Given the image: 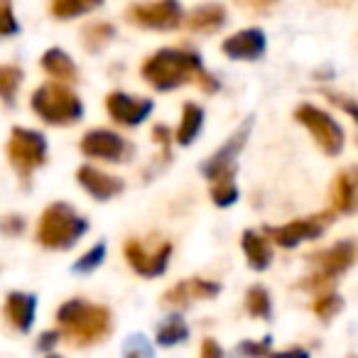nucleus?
<instances>
[{
    "mask_svg": "<svg viewBox=\"0 0 358 358\" xmlns=\"http://www.w3.org/2000/svg\"><path fill=\"white\" fill-rule=\"evenodd\" d=\"M192 74H201V59L187 50H159L143 64L145 81L159 91L177 89Z\"/></svg>",
    "mask_w": 358,
    "mask_h": 358,
    "instance_id": "f257e3e1",
    "label": "nucleus"
},
{
    "mask_svg": "<svg viewBox=\"0 0 358 358\" xmlns=\"http://www.w3.org/2000/svg\"><path fill=\"white\" fill-rule=\"evenodd\" d=\"M57 322L66 329L74 343H94L110 331V312L84 299H69L57 309Z\"/></svg>",
    "mask_w": 358,
    "mask_h": 358,
    "instance_id": "f03ea898",
    "label": "nucleus"
},
{
    "mask_svg": "<svg viewBox=\"0 0 358 358\" xmlns=\"http://www.w3.org/2000/svg\"><path fill=\"white\" fill-rule=\"evenodd\" d=\"M86 229H89V221L84 216L76 214L69 204L57 201V204L47 206L37 224V241L47 248L66 250L86 234Z\"/></svg>",
    "mask_w": 358,
    "mask_h": 358,
    "instance_id": "7ed1b4c3",
    "label": "nucleus"
},
{
    "mask_svg": "<svg viewBox=\"0 0 358 358\" xmlns=\"http://www.w3.org/2000/svg\"><path fill=\"white\" fill-rule=\"evenodd\" d=\"M32 108L52 125H71L84 115V103L64 84H45L32 94Z\"/></svg>",
    "mask_w": 358,
    "mask_h": 358,
    "instance_id": "20e7f679",
    "label": "nucleus"
},
{
    "mask_svg": "<svg viewBox=\"0 0 358 358\" xmlns=\"http://www.w3.org/2000/svg\"><path fill=\"white\" fill-rule=\"evenodd\" d=\"M294 118L314 135V140L319 143V148L324 150L327 155H338L343 150V130L336 120L331 118L329 113H324L322 108L317 106H299Z\"/></svg>",
    "mask_w": 358,
    "mask_h": 358,
    "instance_id": "39448f33",
    "label": "nucleus"
},
{
    "mask_svg": "<svg viewBox=\"0 0 358 358\" xmlns=\"http://www.w3.org/2000/svg\"><path fill=\"white\" fill-rule=\"evenodd\" d=\"M8 155H10L13 164H15L22 174H30L35 167L45 164V157H47L45 135L30 128H13L10 143H8Z\"/></svg>",
    "mask_w": 358,
    "mask_h": 358,
    "instance_id": "423d86ee",
    "label": "nucleus"
},
{
    "mask_svg": "<svg viewBox=\"0 0 358 358\" xmlns=\"http://www.w3.org/2000/svg\"><path fill=\"white\" fill-rule=\"evenodd\" d=\"M250 125H253V120L248 118L243 125H241V130H236V133L231 135V140L224 145V148L216 150L214 157L206 159V162L201 164V172H204L206 177L214 179V182L231 179V174H234V162H236V157H238L241 148L245 145V138H248V133H250Z\"/></svg>",
    "mask_w": 358,
    "mask_h": 358,
    "instance_id": "0eeeda50",
    "label": "nucleus"
},
{
    "mask_svg": "<svg viewBox=\"0 0 358 358\" xmlns=\"http://www.w3.org/2000/svg\"><path fill=\"white\" fill-rule=\"evenodd\" d=\"M128 17L135 25L152 27V30H172L182 22V8L172 0L162 3H143V6L128 8Z\"/></svg>",
    "mask_w": 358,
    "mask_h": 358,
    "instance_id": "6e6552de",
    "label": "nucleus"
},
{
    "mask_svg": "<svg viewBox=\"0 0 358 358\" xmlns=\"http://www.w3.org/2000/svg\"><path fill=\"white\" fill-rule=\"evenodd\" d=\"M81 152L94 159L118 162V159H125V155L130 152V145L118 133H113V130L94 128L81 138Z\"/></svg>",
    "mask_w": 358,
    "mask_h": 358,
    "instance_id": "1a4fd4ad",
    "label": "nucleus"
},
{
    "mask_svg": "<svg viewBox=\"0 0 358 358\" xmlns=\"http://www.w3.org/2000/svg\"><path fill=\"white\" fill-rule=\"evenodd\" d=\"M106 108H108L110 118L120 125H140L150 113H152V101L140 99V96H130L123 91H113L106 99Z\"/></svg>",
    "mask_w": 358,
    "mask_h": 358,
    "instance_id": "9d476101",
    "label": "nucleus"
},
{
    "mask_svg": "<svg viewBox=\"0 0 358 358\" xmlns=\"http://www.w3.org/2000/svg\"><path fill=\"white\" fill-rule=\"evenodd\" d=\"M125 255H128V263L133 265L135 273H140L143 278H157V275L164 273L169 263V255H172V245L169 243H162L159 248H155L150 253L143 243L138 241H130L125 245Z\"/></svg>",
    "mask_w": 358,
    "mask_h": 358,
    "instance_id": "9b49d317",
    "label": "nucleus"
},
{
    "mask_svg": "<svg viewBox=\"0 0 358 358\" xmlns=\"http://www.w3.org/2000/svg\"><path fill=\"white\" fill-rule=\"evenodd\" d=\"M329 221H331V216L322 214L317 219H302V221H292L287 226H280V229H268V234H273L275 243L282 245V248H294L302 241L319 238Z\"/></svg>",
    "mask_w": 358,
    "mask_h": 358,
    "instance_id": "f8f14e48",
    "label": "nucleus"
},
{
    "mask_svg": "<svg viewBox=\"0 0 358 358\" xmlns=\"http://www.w3.org/2000/svg\"><path fill=\"white\" fill-rule=\"evenodd\" d=\"M224 55L231 57V59H258L265 52V32L258 30V27H250V30H241L236 35H231L229 40L224 42Z\"/></svg>",
    "mask_w": 358,
    "mask_h": 358,
    "instance_id": "ddd939ff",
    "label": "nucleus"
},
{
    "mask_svg": "<svg viewBox=\"0 0 358 358\" xmlns=\"http://www.w3.org/2000/svg\"><path fill=\"white\" fill-rule=\"evenodd\" d=\"M219 285L216 282H206V280H187V282H179L177 287H172L169 292H164L162 304L174 312H179L182 307L192 302L194 297H214L219 294Z\"/></svg>",
    "mask_w": 358,
    "mask_h": 358,
    "instance_id": "4468645a",
    "label": "nucleus"
},
{
    "mask_svg": "<svg viewBox=\"0 0 358 358\" xmlns=\"http://www.w3.org/2000/svg\"><path fill=\"white\" fill-rule=\"evenodd\" d=\"M76 179H79V185L84 187L86 192H89L94 199H110V196H115L118 192H123V182L115 177H110V174L101 172V169L96 167H79V172H76Z\"/></svg>",
    "mask_w": 358,
    "mask_h": 358,
    "instance_id": "2eb2a0df",
    "label": "nucleus"
},
{
    "mask_svg": "<svg viewBox=\"0 0 358 358\" xmlns=\"http://www.w3.org/2000/svg\"><path fill=\"white\" fill-rule=\"evenodd\" d=\"M331 199L336 211H343V214L358 209V167L341 169L336 174L331 185Z\"/></svg>",
    "mask_w": 358,
    "mask_h": 358,
    "instance_id": "dca6fc26",
    "label": "nucleus"
},
{
    "mask_svg": "<svg viewBox=\"0 0 358 358\" xmlns=\"http://www.w3.org/2000/svg\"><path fill=\"white\" fill-rule=\"evenodd\" d=\"M353 255H356L353 245L348 243V241H341V243L331 245V248L322 250V253H314L312 260L324 270V275H327V278H334V275L343 273V270L353 263Z\"/></svg>",
    "mask_w": 358,
    "mask_h": 358,
    "instance_id": "f3484780",
    "label": "nucleus"
},
{
    "mask_svg": "<svg viewBox=\"0 0 358 358\" xmlns=\"http://www.w3.org/2000/svg\"><path fill=\"white\" fill-rule=\"evenodd\" d=\"M35 307L37 299L27 292H10L6 299V317L15 324L20 331H30L32 322H35Z\"/></svg>",
    "mask_w": 358,
    "mask_h": 358,
    "instance_id": "a211bd4d",
    "label": "nucleus"
},
{
    "mask_svg": "<svg viewBox=\"0 0 358 358\" xmlns=\"http://www.w3.org/2000/svg\"><path fill=\"white\" fill-rule=\"evenodd\" d=\"M42 69L47 71L50 76H55L57 81H76V76H79V71H76V64L71 62V57L66 55V52L62 50H47L45 55H42L40 59Z\"/></svg>",
    "mask_w": 358,
    "mask_h": 358,
    "instance_id": "6ab92c4d",
    "label": "nucleus"
},
{
    "mask_svg": "<svg viewBox=\"0 0 358 358\" xmlns=\"http://www.w3.org/2000/svg\"><path fill=\"white\" fill-rule=\"evenodd\" d=\"M243 253L253 270H265L270 263H273L270 243L260 234H255V231H245L243 234Z\"/></svg>",
    "mask_w": 358,
    "mask_h": 358,
    "instance_id": "aec40b11",
    "label": "nucleus"
},
{
    "mask_svg": "<svg viewBox=\"0 0 358 358\" xmlns=\"http://www.w3.org/2000/svg\"><path fill=\"white\" fill-rule=\"evenodd\" d=\"M224 22H226L224 6H201V8H194V10H192L187 25H189L192 30H199V32H214V30H219Z\"/></svg>",
    "mask_w": 358,
    "mask_h": 358,
    "instance_id": "412c9836",
    "label": "nucleus"
},
{
    "mask_svg": "<svg viewBox=\"0 0 358 358\" xmlns=\"http://www.w3.org/2000/svg\"><path fill=\"white\" fill-rule=\"evenodd\" d=\"M201 125H204V110L196 103H187L185 110H182V123L177 128V143L192 145L196 135H199Z\"/></svg>",
    "mask_w": 358,
    "mask_h": 358,
    "instance_id": "4be33fe9",
    "label": "nucleus"
},
{
    "mask_svg": "<svg viewBox=\"0 0 358 358\" xmlns=\"http://www.w3.org/2000/svg\"><path fill=\"white\" fill-rule=\"evenodd\" d=\"M187 334H189V329H187L182 314L174 312L157 327V343L159 346H174V343L185 341Z\"/></svg>",
    "mask_w": 358,
    "mask_h": 358,
    "instance_id": "5701e85b",
    "label": "nucleus"
},
{
    "mask_svg": "<svg viewBox=\"0 0 358 358\" xmlns=\"http://www.w3.org/2000/svg\"><path fill=\"white\" fill-rule=\"evenodd\" d=\"M245 307L253 317L260 319H270V312H273V304H270V294L263 285H253L248 289V297H245Z\"/></svg>",
    "mask_w": 358,
    "mask_h": 358,
    "instance_id": "b1692460",
    "label": "nucleus"
},
{
    "mask_svg": "<svg viewBox=\"0 0 358 358\" xmlns=\"http://www.w3.org/2000/svg\"><path fill=\"white\" fill-rule=\"evenodd\" d=\"M20 81H22V69H20V66H13V64L0 66V99H6L8 103H13Z\"/></svg>",
    "mask_w": 358,
    "mask_h": 358,
    "instance_id": "393cba45",
    "label": "nucleus"
},
{
    "mask_svg": "<svg viewBox=\"0 0 358 358\" xmlns=\"http://www.w3.org/2000/svg\"><path fill=\"white\" fill-rule=\"evenodd\" d=\"M99 8V3H81V0H57L52 6V13L57 17H74V15H84V13Z\"/></svg>",
    "mask_w": 358,
    "mask_h": 358,
    "instance_id": "a878e982",
    "label": "nucleus"
},
{
    "mask_svg": "<svg viewBox=\"0 0 358 358\" xmlns=\"http://www.w3.org/2000/svg\"><path fill=\"white\" fill-rule=\"evenodd\" d=\"M123 356L125 358H155L152 346L143 334H133L128 336V341L123 343Z\"/></svg>",
    "mask_w": 358,
    "mask_h": 358,
    "instance_id": "bb28decb",
    "label": "nucleus"
},
{
    "mask_svg": "<svg viewBox=\"0 0 358 358\" xmlns=\"http://www.w3.org/2000/svg\"><path fill=\"white\" fill-rule=\"evenodd\" d=\"M103 255H106V243L94 245L89 253L81 255V258L74 263V273H91V270H96L101 263H103Z\"/></svg>",
    "mask_w": 358,
    "mask_h": 358,
    "instance_id": "cd10ccee",
    "label": "nucleus"
},
{
    "mask_svg": "<svg viewBox=\"0 0 358 358\" xmlns=\"http://www.w3.org/2000/svg\"><path fill=\"white\" fill-rule=\"evenodd\" d=\"M211 196H214V204L219 206H231L236 199H238V189H236L234 179H221L219 185L211 189Z\"/></svg>",
    "mask_w": 358,
    "mask_h": 358,
    "instance_id": "c85d7f7f",
    "label": "nucleus"
},
{
    "mask_svg": "<svg viewBox=\"0 0 358 358\" xmlns=\"http://www.w3.org/2000/svg\"><path fill=\"white\" fill-rule=\"evenodd\" d=\"M341 307H343V299L338 297V294H322V297L314 302V312L319 314L322 319H331L334 314H338L341 312Z\"/></svg>",
    "mask_w": 358,
    "mask_h": 358,
    "instance_id": "c756f323",
    "label": "nucleus"
},
{
    "mask_svg": "<svg viewBox=\"0 0 358 358\" xmlns=\"http://www.w3.org/2000/svg\"><path fill=\"white\" fill-rule=\"evenodd\" d=\"M17 30H20V27H17V20H15V15H13V8L8 6V3H3V6H0V37L15 35Z\"/></svg>",
    "mask_w": 358,
    "mask_h": 358,
    "instance_id": "7c9ffc66",
    "label": "nucleus"
},
{
    "mask_svg": "<svg viewBox=\"0 0 358 358\" xmlns=\"http://www.w3.org/2000/svg\"><path fill=\"white\" fill-rule=\"evenodd\" d=\"M84 37H86V47L91 45V40H96L99 45H103L106 40L113 37V27L110 25H91V27H86Z\"/></svg>",
    "mask_w": 358,
    "mask_h": 358,
    "instance_id": "2f4dec72",
    "label": "nucleus"
},
{
    "mask_svg": "<svg viewBox=\"0 0 358 358\" xmlns=\"http://www.w3.org/2000/svg\"><path fill=\"white\" fill-rule=\"evenodd\" d=\"M268 348H270V338H265V341H243V343H238V353H243V356H248V358H260V356H265L268 353Z\"/></svg>",
    "mask_w": 358,
    "mask_h": 358,
    "instance_id": "473e14b6",
    "label": "nucleus"
},
{
    "mask_svg": "<svg viewBox=\"0 0 358 358\" xmlns=\"http://www.w3.org/2000/svg\"><path fill=\"white\" fill-rule=\"evenodd\" d=\"M324 96H327L331 103H336V106H341L343 110H348V113L358 120V103L353 99H346V96H341V94H334V91H324Z\"/></svg>",
    "mask_w": 358,
    "mask_h": 358,
    "instance_id": "72a5a7b5",
    "label": "nucleus"
},
{
    "mask_svg": "<svg viewBox=\"0 0 358 358\" xmlns=\"http://www.w3.org/2000/svg\"><path fill=\"white\" fill-rule=\"evenodd\" d=\"M201 358H224V351H221V346L214 338H206L201 343Z\"/></svg>",
    "mask_w": 358,
    "mask_h": 358,
    "instance_id": "f704fd0d",
    "label": "nucleus"
},
{
    "mask_svg": "<svg viewBox=\"0 0 358 358\" xmlns=\"http://www.w3.org/2000/svg\"><path fill=\"white\" fill-rule=\"evenodd\" d=\"M57 341H59V334H57V331H47V334H42V338L37 341V346H40L42 351H50V348L55 346Z\"/></svg>",
    "mask_w": 358,
    "mask_h": 358,
    "instance_id": "c9c22d12",
    "label": "nucleus"
},
{
    "mask_svg": "<svg viewBox=\"0 0 358 358\" xmlns=\"http://www.w3.org/2000/svg\"><path fill=\"white\" fill-rule=\"evenodd\" d=\"M268 358H309L304 348H289V351H280V353H270Z\"/></svg>",
    "mask_w": 358,
    "mask_h": 358,
    "instance_id": "e433bc0d",
    "label": "nucleus"
},
{
    "mask_svg": "<svg viewBox=\"0 0 358 358\" xmlns=\"http://www.w3.org/2000/svg\"><path fill=\"white\" fill-rule=\"evenodd\" d=\"M47 358H62V356H55V353H52V356H47Z\"/></svg>",
    "mask_w": 358,
    "mask_h": 358,
    "instance_id": "4c0bfd02",
    "label": "nucleus"
}]
</instances>
